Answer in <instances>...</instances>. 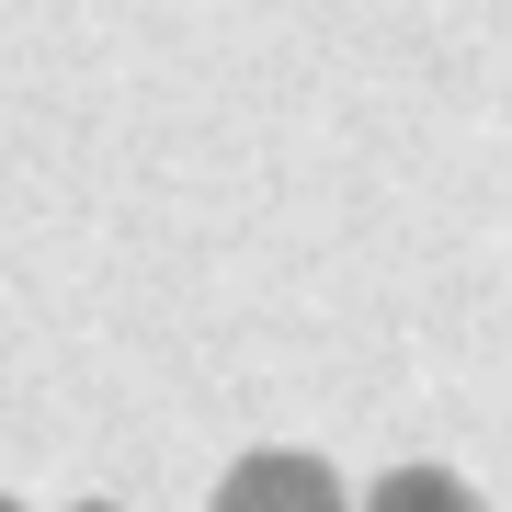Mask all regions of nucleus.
<instances>
[{
	"instance_id": "obj_3",
	"label": "nucleus",
	"mask_w": 512,
	"mask_h": 512,
	"mask_svg": "<svg viewBox=\"0 0 512 512\" xmlns=\"http://www.w3.org/2000/svg\"><path fill=\"white\" fill-rule=\"evenodd\" d=\"M80 512H114V501H80Z\"/></svg>"
},
{
	"instance_id": "obj_4",
	"label": "nucleus",
	"mask_w": 512,
	"mask_h": 512,
	"mask_svg": "<svg viewBox=\"0 0 512 512\" xmlns=\"http://www.w3.org/2000/svg\"><path fill=\"white\" fill-rule=\"evenodd\" d=\"M0 512H23V501H0Z\"/></svg>"
},
{
	"instance_id": "obj_1",
	"label": "nucleus",
	"mask_w": 512,
	"mask_h": 512,
	"mask_svg": "<svg viewBox=\"0 0 512 512\" xmlns=\"http://www.w3.org/2000/svg\"><path fill=\"white\" fill-rule=\"evenodd\" d=\"M217 512H342V478L319 456H285V444H262V456H239L217 478Z\"/></svg>"
},
{
	"instance_id": "obj_2",
	"label": "nucleus",
	"mask_w": 512,
	"mask_h": 512,
	"mask_svg": "<svg viewBox=\"0 0 512 512\" xmlns=\"http://www.w3.org/2000/svg\"><path fill=\"white\" fill-rule=\"evenodd\" d=\"M365 512H490V501H478L467 478H444V467H387L365 490Z\"/></svg>"
}]
</instances>
